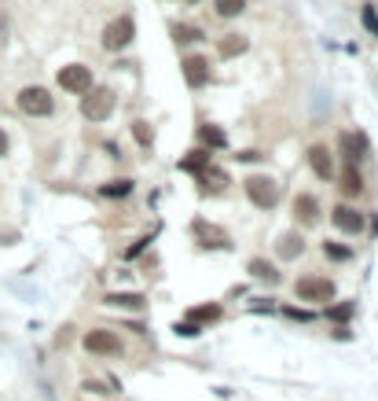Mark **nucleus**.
Returning <instances> with one entry per match:
<instances>
[{
    "mask_svg": "<svg viewBox=\"0 0 378 401\" xmlns=\"http://www.w3.org/2000/svg\"><path fill=\"white\" fill-rule=\"evenodd\" d=\"M114 110V92L110 89H89L85 96H81V115H85L89 122H107Z\"/></svg>",
    "mask_w": 378,
    "mask_h": 401,
    "instance_id": "1",
    "label": "nucleus"
},
{
    "mask_svg": "<svg viewBox=\"0 0 378 401\" xmlns=\"http://www.w3.org/2000/svg\"><path fill=\"white\" fill-rule=\"evenodd\" d=\"M133 37H136V23L129 19V15H118V19L107 23V30H103V48L107 52H122V48H129Z\"/></svg>",
    "mask_w": 378,
    "mask_h": 401,
    "instance_id": "2",
    "label": "nucleus"
},
{
    "mask_svg": "<svg viewBox=\"0 0 378 401\" xmlns=\"http://www.w3.org/2000/svg\"><path fill=\"white\" fill-rule=\"evenodd\" d=\"M81 346H85L89 354H96V357H114V354H122V339H118L114 331H107V328H92V331H85Z\"/></svg>",
    "mask_w": 378,
    "mask_h": 401,
    "instance_id": "3",
    "label": "nucleus"
},
{
    "mask_svg": "<svg viewBox=\"0 0 378 401\" xmlns=\"http://www.w3.org/2000/svg\"><path fill=\"white\" fill-rule=\"evenodd\" d=\"M19 110L22 115H34V118H44V115H52V96H48V89H41V85H30V89H22L19 92Z\"/></svg>",
    "mask_w": 378,
    "mask_h": 401,
    "instance_id": "4",
    "label": "nucleus"
},
{
    "mask_svg": "<svg viewBox=\"0 0 378 401\" xmlns=\"http://www.w3.org/2000/svg\"><path fill=\"white\" fill-rule=\"evenodd\" d=\"M294 295L301 302H334V284L323 276H301L294 284Z\"/></svg>",
    "mask_w": 378,
    "mask_h": 401,
    "instance_id": "5",
    "label": "nucleus"
},
{
    "mask_svg": "<svg viewBox=\"0 0 378 401\" xmlns=\"http://www.w3.org/2000/svg\"><path fill=\"white\" fill-rule=\"evenodd\" d=\"M246 196H250L254 206H265V210H272V206L279 203V184L272 177H250L246 181Z\"/></svg>",
    "mask_w": 378,
    "mask_h": 401,
    "instance_id": "6",
    "label": "nucleus"
},
{
    "mask_svg": "<svg viewBox=\"0 0 378 401\" xmlns=\"http://www.w3.org/2000/svg\"><path fill=\"white\" fill-rule=\"evenodd\" d=\"M59 89H67L74 96H85L92 89V70L81 67V63H70V67L59 70Z\"/></svg>",
    "mask_w": 378,
    "mask_h": 401,
    "instance_id": "7",
    "label": "nucleus"
},
{
    "mask_svg": "<svg viewBox=\"0 0 378 401\" xmlns=\"http://www.w3.org/2000/svg\"><path fill=\"white\" fill-rule=\"evenodd\" d=\"M191 232H195V239H199L202 247H209V250H228L232 247V239H228V232H221V229H213L209 221H191Z\"/></svg>",
    "mask_w": 378,
    "mask_h": 401,
    "instance_id": "8",
    "label": "nucleus"
},
{
    "mask_svg": "<svg viewBox=\"0 0 378 401\" xmlns=\"http://www.w3.org/2000/svg\"><path fill=\"white\" fill-rule=\"evenodd\" d=\"M341 155H345V163L356 166V163H364V158L371 155V144L364 133H341Z\"/></svg>",
    "mask_w": 378,
    "mask_h": 401,
    "instance_id": "9",
    "label": "nucleus"
},
{
    "mask_svg": "<svg viewBox=\"0 0 378 401\" xmlns=\"http://www.w3.org/2000/svg\"><path fill=\"white\" fill-rule=\"evenodd\" d=\"M308 166H312V173H316L320 181L334 177V158H331V151H327L323 144H312L308 148Z\"/></svg>",
    "mask_w": 378,
    "mask_h": 401,
    "instance_id": "10",
    "label": "nucleus"
},
{
    "mask_svg": "<svg viewBox=\"0 0 378 401\" xmlns=\"http://www.w3.org/2000/svg\"><path fill=\"white\" fill-rule=\"evenodd\" d=\"M331 221H334V229L338 232H364V214H360V210H353V206H334V214H331Z\"/></svg>",
    "mask_w": 378,
    "mask_h": 401,
    "instance_id": "11",
    "label": "nucleus"
},
{
    "mask_svg": "<svg viewBox=\"0 0 378 401\" xmlns=\"http://www.w3.org/2000/svg\"><path fill=\"white\" fill-rule=\"evenodd\" d=\"M180 67H184V82H188L191 89H199V85L209 82V63H206L202 56H188Z\"/></svg>",
    "mask_w": 378,
    "mask_h": 401,
    "instance_id": "12",
    "label": "nucleus"
},
{
    "mask_svg": "<svg viewBox=\"0 0 378 401\" xmlns=\"http://www.w3.org/2000/svg\"><path fill=\"white\" fill-rule=\"evenodd\" d=\"M301 250H305V243H301V236H298V232H283V236L275 239V254H279L283 262H294Z\"/></svg>",
    "mask_w": 378,
    "mask_h": 401,
    "instance_id": "13",
    "label": "nucleus"
},
{
    "mask_svg": "<svg viewBox=\"0 0 378 401\" xmlns=\"http://www.w3.org/2000/svg\"><path fill=\"white\" fill-rule=\"evenodd\" d=\"M294 217H298V224H316L320 221V206L312 196H298L294 199Z\"/></svg>",
    "mask_w": 378,
    "mask_h": 401,
    "instance_id": "14",
    "label": "nucleus"
},
{
    "mask_svg": "<svg viewBox=\"0 0 378 401\" xmlns=\"http://www.w3.org/2000/svg\"><path fill=\"white\" fill-rule=\"evenodd\" d=\"M199 140H202V148H224L228 133L221 129V125H199Z\"/></svg>",
    "mask_w": 378,
    "mask_h": 401,
    "instance_id": "15",
    "label": "nucleus"
},
{
    "mask_svg": "<svg viewBox=\"0 0 378 401\" xmlns=\"http://www.w3.org/2000/svg\"><path fill=\"white\" fill-rule=\"evenodd\" d=\"M345 196H360V191H364V181H360V170L356 166H345L341 170V184H338Z\"/></svg>",
    "mask_w": 378,
    "mask_h": 401,
    "instance_id": "16",
    "label": "nucleus"
},
{
    "mask_svg": "<svg viewBox=\"0 0 378 401\" xmlns=\"http://www.w3.org/2000/svg\"><path fill=\"white\" fill-rule=\"evenodd\" d=\"M250 272H254V280H261V284H279L275 265L265 262V258H254V262H250Z\"/></svg>",
    "mask_w": 378,
    "mask_h": 401,
    "instance_id": "17",
    "label": "nucleus"
},
{
    "mask_svg": "<svg viewBox=\"0 0 378 401\" xmlns=\"http://www.w3.org/2000/svg\"><path fill=\"white\" fill-rule=\"evenodd\" d=\"M221 317V306L213 302V306H191L188 310V320L191 324H209V320H217Z\"/></svg>",
    "mask_w": 378,
    "mask_h": 401,
    "instance_id": "18",
    "label": "nucleus"
},
{
    "mask_svg": "<svg viewBox=\"0 0 378 401\" xmlns=\"http://www.w3.org/2000/svg\"><path fill=\"white\" fill-rule=\"evenodd\" d=\"M180 166H184L188 173L195 170V173H206V166H209V155H206V148H199V151H191L188 158H184V163H180Z\"/></svg>",
    "mask_w": 378,
    "mask_h": 401,
    "instance_id": "19",
    "label": "nucleus"
},
{
    "mask_svg": "<svg viewBox=\"0 0 378 401\" xmlns=\"http://www.w3.org/2000/svg\"><path fill=\"white\" fill-rule=\"evenodd\" d=\"M242 52H246V37H242V34H232L228 41H221V56H224V59L242 56Z\"/></svg>",
    "mask_w": 378,
    "mask_h": 401,
    "instance_id": "20",
    "label": "nucleus"
},
{
    "mask_svg": "<svg viewBox=\"0 0 378 401\" xmlns=\"http://www.w3.org/2000/svg\"><path fill=\"white\" fill-rule=\"evenodd\" d=\"M103 302H107V306H122V310H140L143 295H107Z\"/></svg>",
    "mask_w": 378,
    "mask_h": 401,
    "instance_id": "21",
    "label": "nucleus"
},
{
    "mask_svg": "<svg viewBox=\"0 0 378 401\" xmlns=\"http://www.w3.org/2000/svg\"><path fill=\"white\" fill-rule=\"evenodd\" d=\"M246 11V0H217V15L221 19H235Z\"/></svg>",
    "mask_w": 378,
    "mask_h": 401,
    "instance_id": "22",
    "label": "nucleus"
},
{
    "mask_svg": "<svg viewBox=\"0 0 378 401\" xmlns=\"http://www.w3.org/2000/svg\"><path fill=\"white\" fill-rule=\"evenodd\" d=\"M202 34H199V26H188V23H176L173 26V41H180V44H188V41H199Z\"/></svg>",
    "mask_w": 378,
    "mask_h": 401,
    "instance_id": "23",
    "label": "nucleus"
},
{
    "mask_svg": "<svg viewBox=\"0 0 378 401\" xmlns=\"http://www.w3.org/2000/svg\"><path fill=\"white\" fill-rule=\"evenodd\" d=\"M133 136H136L140 148H151V144H155V133H151V125H147V122H133Z\"/></svg>",
    "mask_w": 378,
    "mask_h": 401,
    "instance_id": "24",
    "label": "nucleus"
},
{
    "mask_svg": "<svg viewBox=\"0 0 378 401\" xmlns=\"http://www.w3.org/2000/svg\"><path fill=\"white\" fill-rule=\"evenodd\" d=\"M100 191H103V196L122 199V196H129V191H133V181H110V184H103Z\"/></svg>",
    "mask_w": 378,
    "mask_h": 401,
    "instance_id": "25",
    "label": "nucleus"
},
{
    "mask_svg": "<svg viewBox=\"0 0 378 401\" xmlns=\"http://www.w3.org/2000/svg\"><path fill=\"white\" fill-rule=\"evenodd\" d=\"M327 258H334V262H349V247H338V243H327Z\"/></svg>",
    "mask_w": 378,
    "mask_h": 401,
    "instance_id": "26",
    "label": "nucleus"
},
{
    "mask_svg": "<svg viewBox=\"0 0 378 401\" xmlns=\"http://www.w3.org/2000/svg\"><path fill=\"white\" fill-rule=\"evenodd\" d=\"M364 26H367L371 34L378 37V15H374V8H364Z\"/></svg>",
    "mask_w": 378,
    "mask_h": 401,
    "instance_id": "27",
    "label": "nucleus"
},
{
    "mask_svg": "<svg viewBox=\"0 0 378 401\" xmlns=\"http://www.w3.org/2000/svg\"><path fill=\"white\" fill-rule=\"evenodd\" d=\"M349 313H353V306H331V310H327V317H331V320H345Z\"/></svg>",
    "mask_w": 378,
    "mask_h": 401,
    "instance_id": "28",
    "label": "nucleus"
},
{
    "mask_svg": "<svg viewBox=\"0 0 378 401\" xmlns=\"http://www.w3.org/2000/svg\"><path fill=\"white\" fill-rule=\"evenodd\" d=\"M176 331H180V335H199L202 328H199V324H191V320H184V324H176Z\"/></svg>",
    "mask_w": 378,
    "mask_h": 401,
    "instance_id": "29",
    "label": "nucleus"
},
{
    "mask_svg": "<svg viewBox=\"0 0 378 401\" xmlns=\"http://www.w3.org/2000/svg\"><path fill=\"white\" fill-rule=\"evenodd\" d=\"M287 317H294V320H308V313H301V310H283Z\"/></svg>",
    "mask_w": 378,
    "mask_h": 401,
    "instance_id": "30",
    "label": "nucleus"
},
{
    "mask_svg": "<svg viewBox=\"0 0 378 401\" xmlns=\"http://www.w3.org/2000/svg\"><path fill=\"white\" fill-rule=\"evenodd\" d=\"M8 155V136H4V129H0V158Z\"/></svg>",
    "mask_w": 378,
    "mask_h": 401,
    "instance_id": "31",
    "label": "nucleus"
}]
</instances>
